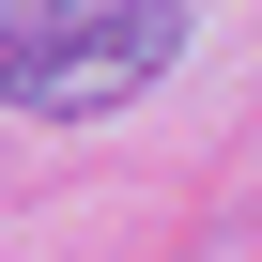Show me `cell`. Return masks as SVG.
<instances>
[{"label":"cell","instance_id":"6da1fadb","mask_svg":"<svg viewBox=\"0 0 262 262\" xmlns=\"http://www.w3.org/2000/svg\"><path fill=\"white\" fill-rule=\"evenodd\" d=\"M185 0H16V108L31 123H93L139 77H170Z\"/></svg>","mask_w":262,"mask_h":262}]
</instances>
